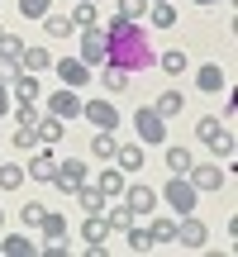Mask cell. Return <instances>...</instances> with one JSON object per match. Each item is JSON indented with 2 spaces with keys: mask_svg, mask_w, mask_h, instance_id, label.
Here are the masks:
<instances>
[{
  "mask_svg": "<svg viewBox=\"0 0 238 257\" xmlns=\"http://www.w3.org/2000/svg\"><path fill=\"white\" fill-rule=\"evenodd\" d=\"M105 38H110V57L105 62L110 67H124V72H143V67H153V48H148V34L138 19H105Z\"/></svg>",
  "mask_w": 238,
  "mask_h": 257,
  "instance_id": "obj_1",
  "label": "cell"
},
{
  "mask_svg": "<svg viewBox=\"0 0 238 257\" xmlns=\"http://www.w3.org/2000/svg\"><path fill=\"white\" fill-rule=\"evenodd\" d=\"M81 57L86 67H105V57H110V38H105V29L95 24V29H81Z\"/></svg>",
  "mask_w": 238,
  "mask_h": 257,
  "instance_id": "obj_2",
  "label": "cell"
},
{
  "mask_svg": "<svg viewBox=\"0 0 238 257\" xmlns=\"http://www.w3.org/2000/svg\"><path fill=\"white\" fill-rule=\"evenodd\" d=\"M195 195H200V191H195L186 176H172V181H167V191H162V200L172 205L176 219H181V214H195Z\"/></svg>",
  "mask_w": 238,
  "mask_h": 257,
  "instance_id": "obj_3",
  "label": "cell"
},
{
  "mask_svg": "<svg viewBox=\"0 0 238 257\" xmlns=\"http://www.w3.org/2000/svg\"><path fill=\"white\" fill-rule=\"evenodd\" d=\"M134 128H138V143H143V148H148V143H162V138H167V119L153 110V105H143V110L134 114Z\"/></svg>",
  "mask_w": 238,
  "mask_h": 257,
  "instance_id": "obj_4",
  "label": "cell"
},
{
  "mask_svg": "<svg viewBox=\"0 0 238 257\" xmlns=\"http://www.w3.org/2000/svg\"><path fill=\"white\" fill-rule=\"evenodd\" d=\"M186 181H191L195 191H219V186L229 181V172L219 167V157H214V162H205V167H195V162H191V172H186Z\"/></svg>",
  "mask_w": 238,
  "mask_h": 257,
  "instance_id": "obj_5",
  "label": "cell"
},
{
  "mask_svg": "<svg viewBox=\"0 0 238 257\" xmlns=\"http://www.w3.org/2000/svg\"><path fill=\"white\" fill-rule=\"evenodd\" d=\"M176 243H181V248H205V243H210V229H205L195 214H181V219H176Z\"/></svg>",
  "mask_w": 238,
  "mask_h": 257,
  "instance_id": "obj_6",
  "label": "cell"
},
{
  "mask_svg": "<svg viewBox=\"0 0 238 257\" xmlns=\"http://www.w3.org/2000/svg\"><path fill=\"white\" fill-rule=\"evenodd\" d=\"M57 76H62V86H72V91H81V86H91V67L81 62V57H57Z\"/></svg>",
  "mask_w": 238,
  "mask_h": 257,
  "instance_id": "obj_7",
  "label": "cell"
},
{
  "mask_svg": "<svg viewBox=\"0 0 238 257\" xmlns=\"http://www.w3.org/2000/svg\"><path fill=\"white\" fill-rule=\"evenodd\" d=\"M81 119L95 128H119V110L110 100H81Z\"/></svg>",
  "mask_w": 238,
  "mask_h": 257,
  "instance_id": "obj_8",
  "label": "cell"
},
{
  "mask_svg": "<svg viewBox=\"0 0 238 257\" xmlns=\"http://www.w3.org/2000/svg\"><path fill=\"white\" fill-rule=\"evenodd\" d=\"M81 181H86V162H81V157H67V162H57V172H53V186H57V191L72 195Z\"/></svg>",
  "mask_w": 238,
  "mask_h": 257,
  "instance_id": "obj_9",
  "label": "cell"
},
{
  "mask_svg": "<svg viewBox=\"0 0 238 257\" xmlns=\"http://www.w3.org/2000/svg\"><path fill=\"white\" fill-rule=\"evenodd\" d=\"M48 114H57V119H76V114H81V95H76L72 86L53 91V95H48Z\"/></svg>",
  "mask_w": 238,
  "mask_h": 257,
  "instance_id": "obj_10",
  "label": "cell"
},
{
  "mask_svg": "<svg viewBox=\"0 0 238 257\" xmlns=\"http://www.w3.org/2000/svg\"><path fill=\"white\" fill-rule=\"evenodd\" d=\"M124 205L138 214V219H148V214L157 210V191L153 186H124Z\"/></svg>",
  "mask_w": 238,
  "mask_h": 257,
  "instance_id": "obj_11",
  "label": "cell"
},
{
  "mask_svg": "<svg viewBox=\"0 0 238 257\" xmlns=\"http://www.w3.org/2000/svg\"><path fill=\"white\" fill-rule=\"evenodd\" d=\"M53 172H57V157L38 143L34 153H29V176H34V181H53Z\"/></svg>",
  "mask_w": 238,
  "mask_h": 257,
  "instance_id": "obj_12",
  "label": "cell"
},
{
  "mask_svg": "<svg viewBox=\"0 0 238 257\" xmlns=\"http://www.w3.org/2000/svg\"><path fill=\"white\" fill-rule=\"evenodd\" d=\"M124 186H129V181H124V172H119L114 162H105V172L95 176V191H100L105 200H114V195H124Z\"/></svg>",
  "mask_w": 238,
  "mask_h": 257,
  "instance_id": "obj_13",
  "label": "cell"
},
{
  "mask_svg": "<svg viewBox=\"0 0 238 257\" xmlns=\"http://www.w3.org/2000/svg\"><path fill=\"white\" fill-rule=\"evenodd\" d=\"M114 167H119V172H143V143H119L114 148Z\"/></svg>",
  "mask_w": 238,
  "mask_h": 257,
  "instance_id": "obj_14",
  "label": "cell"
},
{
  "mask_svg": "<svg viewBox=\"0 0 238 257\" xmlns=\"http://www.w3.org/2000/svg\"><path fill=\"white\" fill-rule=\"evenodd\" d=\"M0 252L5 257H38V243L29 233H10V238H0Z\"/></svg>",
  "mask_w": 238,
  "mask_h": 257,
  "instance_id": "obj_15",
  "label": "cell"
},
{
  "mask_svg": "<svg viewBox=\"0 0 238 257\" xmlns=\"http://www.w3.org/2000/svg\"><path fill=\"white\" fill-rule=\"evenodd\" d=\"M72 200L81 205L86 214H105V195L95 191V186H86V181H81V186H76V191H72Z\"/></svg>",
  "mask_w": 238,
  "mask_h": 257,
  "instance_id": "obj_16",
  "label": "cell"
},
{
  "mask_svg": "<svg viewBox=\"0 0 238 257\" xmlns=\"http://www.w3.org/2000/svg\"><path fill=\"white\" fill-rule=\"evenodd\" d=\"M43 67H53V53H48V48H24V53H19V72H43Z\"/></svg>",
  "mask_w": 238,
  "mask_h": 257,
  "instance_id": "obj_17",
  "label": "cell"
},
{
  "mask_svg": "<svg viewBox=\"0 0 238 257\" xmlns=\"http://www.w3.org/2000/svg\"><path fill=\"white\" fill-rule=\"evenodd\" d=\"M195 86H200L205 95H219V91H224L229 81H224V72H219V67L210 62V67H200V72H195Z\"/></svg>",
  "mask_w": 238,
  "mask_h": 257,
  "instance_id": "obj_18",
  "label": "cell"
},
{
  "mask_svg": "<svg viewBox=\"0 0 238 257\" xmlns=\"http://www.w3.org/2000/svg\"><path fill=\"white\" fill-rule=\"evenodd\" d=\"M72 24L76 29H95L100 24V10H95L91 0H72Z\"/></svg>",
  "mask_w": 238,
  "mask_h": 257,
  "instance_id": "obj_19",
  "label": "cell"
},
{
  "mask_svg": "<svg viewBox=\"0 0 238 257\" xmlns=\"http://www.w3.org/2000/svg\"><path fill=\"white\" fill-rule=\"evenodd\" d=\"M38 229H43V238H48V243H67V219H62V214H53V210H48Z\"/></svg>",
  "mask_w": 238,
  "mask_h": 257,
  "instance_id": "obj_20",
  "label": "cell"
},
{
  "mask_svg": "<svg viewBox=\"0 0 238 257\" xmlns=\"http://www.w3.org/2000/svg\"><path fill=\"white\" fill-rule=\"evenodd\" d=\"M62 134H67V119H57V114H38V138H43V143H57Z\"/></svg>",
  "mask_w": 238,
  "mask_h": 257,
  "instance_id": "obj_21",
  "label": "cell"
},
{
  "mask_svg": "<svg viewBox=\"0 0 238 257\" xmlns=\"http://www.w3.org/2000/svg\"><path fill=\"white\" fill-rule=\"evenodd\" d=\"M114 148H119L114 143V128H100V134L91 138V153L100 157V162H114Z\"/></svg>",
  "mask_w": 238,
  "mask_h": 257,
  "instance_id": "obj_22",
  "label": "cell"
},
{
  "mask_svg": "<svg viewBox=\"0 0 238 257\" xmlns=\"http://www.w3.org/2000/svg\"><path fill=\"white\" fill-rule=\"evenodd\" d=\"M105 224H110L114 233H129V229H134V224H138V214L129 210V205H114V210L105 214Z\"/></svg>",
  "mask_w": 238,
  "mask_h": 257,
  "instance_id": "obj_23",
  "label": "cell"
},
{
  "mask_svg": "<svg viewBox=\"0 0 238 257\" xmlns=\"http://www.w3.org/2000/svg\"><path fill=\"white\" fill-rule=\"evenodd\" d=\"M157 67H162L167 76H181L186 67H191V57H186L181 48H172V53H162V57H157Z\"/></svg>",
  "mask_w": 238,
  "mask_h": 257,
  "instance_id": "obj_24",
  "label": "cell"
},
{
  "mask_svg": "<svg viewBox=\"0 0 238 257\" xmlns=\"http://www.w3.org/2000/svg\"><path fill=\"white\" fill-rule=\"evenodd\" d=\"M157 114H162V119H172V114H181L186 110V100H181V91H162L157 95V105H153Z\"/></svg>",
  "mask_w": 238,
  "mask_h": 257,
  "instance_id": "obj_25",
  "label": "cell"
},
{
  "mask_svg": "<svg viewBox=\"0 0 238 257\" xmlns=\"http://www.w3.org/2000/svg\"><path fill=\"white\" fill-rule=\"evenodd\" d=\"M129 76H134V72H124V67H110V62L100 67V81H105V91H129Z\"/></svg>",
  "mask_w": 238,
  "mask_h": 257,
  "instance_id": "obj_26",
  "label": "cell"
},
{
  "mask_svg": "<svg viewBox=\"0 0 238 257\" xmlns=\"http://www.w3.org/2000/svg\"><path fill=\"white\" fill-rule=\"evenodd\" d=\"M191 162H195V157L186 153V148H167V172H172V176H186Z\"/></svg>",
  "mask_w": 238,
  "mask_h": 257,
  "instance_id": "obj_27",
  "label": "cell"
},
{
  "mask_svg": "<svg viewBox=\"0 0 238 257\" xmlns=\"http://www.w3.org/2000/svg\"><path fill=\"white\" fill-rule=\"evenodd\" d=\"M148 15H153L157 29H172V24H176V5H172V0H157V5H148Z\"/></svg>",
  "mask_w": 238,
  "mask_h": 257,
  "instance_id": "obj_28",
  "label": "cell"
},
{
  "mask_svg": "<svg viewBox=\"0 0 238 257\" xmlns=\"http://www.w3.org/2000/svg\"><path fill=\"white\" fill-rule=\"evenodd\" d=\"M38 143H43V138H38V124H19L15 128V148H19V153H34Z\"/></svg>",
  "mask_w": 238,
  "mask_h": 257,
  "instance_id": "obj_29",
  "label": "cell"
},
{
  "mask_svg": "<svg viewBox=\"0 0 238 257\" xmlns=\"http://www.w3.org/2000/svg\"><path fill=\"white\" fill-rule=\"evenodd\" d=\"M43 24H48V34H53V38H72L76 34L72 15H43Z\"/></svg>",
  "mask_w": 238,
  "mask_h": 257,
  "instance_id": "obj_30",
  "label": "cell"
},
{
  "mask_svg": "<svg viewBox=\"0 0 238 257\" xmlns=\"http://www.w3.org/2000/svg\"><path fill=\"white\" fill-rule=\"evenodd\" d=\"M19 186H24V167L0 162V191H19Z\"/></svg>",
  "mask_w": 238,
  "mask_h": 257,
  "instance_id": "obj_31",
  "label": "cell"
},
{
  "mask_svg": "<svg viewBox=\"0 0 238 257\" xmlns=\"http://www.w3.org/2000/svg\"><path fill=\"white\" fill-rule=\"evenodd\" d=\"M210 153H214V157H224V162H229V157H233V134H229V124H224L219 134L210 138Z\"/></svg>",
  "mask_w": 238,
  "mask_h": 257,
  "instance_id": "obj_32",
  "label": "cell"
},
{
  "mask_svg": "<svg viewBox=\"0 0 238 257\" xmlns=\"http://www.w3.org/2000/svg\"><path fill=\"white\" fill-rule=\"evenodd\" d=\"M148 233H153V243H176V219H153Z\"/></svg>",
  "mask_w": 238,
  "mask_h": 257,
  "instance_id": "obj_33",
  "label": "cell"
},
{
  "mask_svg": "<svg viewBox=\"0 0 238 257\" xmlns=\"http://www.w3.org/2000/svg\"><path fill=\"white\" fill-rule=\"evenodd\" d=\"M129 248H134V252H153L157 243H153V233H148V229H138V224H134V229H129Z\"/></svg>",
  "mask_w": 238,
  "mask_h": 257,
  "instance_id": "obj_34",
  "label": "cell"
},
{
  "mask_svg": "<svg viewBox=\"0 0 238 257\" xmlns=\"http://www.w3.org/2000/svg\"><path fill=\"white\" fill-rule=\"evenodd\" d=\"M48 10H53V0H19V15L24 19H43Z\"/></svg>",
  "mask_w": 238,
  "mask_h": 257,
  "instance_id": "obj_35",
  "label": "cell"
},
{
  "mask_svg": "<svg viewBox=\"0 0 238 257\" xmlns=\"http://www.w3.org/2000/svg\"><path fill=\"white\" fill-rule=\"evenodd\" d=\"M43 214H48L43 205H38V200H29L24 210H19V219H24V229H38V224H43Z\"/></svg>",
  "mask_w": 238,
  "mask_h": 257,
  "instance_id": "obj_36",
  "label": "cell"
},
{
  "mask_svg": "<svg viewBox=\"0 0 238 257\" xmlns=\"http://www.w3.org/2000/svg\"><path fill=\"white\" fill-rule=\"evenodd\" d=\"M148 15V0H119V19H143Z\"/></svg>",
  "mask_w": 238,
  "mask_h": 257,
  "instance_id": "obj_37",
  "label": "cell"
},
{
  "mask_svg": "<svg viewBox=\"0 0 238 257\" xmlns=\"http://www.w3.org/2000/svg\"><path fill=\"white\" fill-rule=\"evenodd\" d=\"M219 128H224V124H219V119H214V114H210V119H200V124H195V134H200L205 143H210V138L219 134Z\"/></svg>",
  "mask_w": 238,
  "mask_h": 257,
  "instance_id": "obj_38",
  "label": "cell"
},
{
  "mask_svg": "<svg viewBox=\"0 0 238 257\" xmlns=\"http://www.w3.org/2000/svg\"><path fill=\"white\" fill-rule=\"evenodd\" d=\"M10 105H15V95H10V86L0 81V114H10Z\"/></svg>",
  "mask_w": 238,
  "mask_h": 257,
  "instance_id": "obj_39",
  "label": "cell"
},
{
  "mask_svg": "<svg viewBox=\"0 0 238 257\" xmlns=\"http://www.w3.org/2000/svg\"><path fill=\"white\" fill-rule=\"evenodd\" d=\"M195 5H219V0H195Z\"/></svg>",
  "mask_w": 238,
  "mask_h": 257,
  "instance_id": "obj_40",
  "label": "cell"
},
{
  "mask_svg": "<svg viewBox=\"0 0 238 257\" xmlns=\"http://www.w3.org/2000/svg\"><path fill=\"white\" fill-rule=\"evenodd\" d=\"M0 219H5V210H0Z\"/></svg>",
  "mask_w": 238,
  "mask_h": 257,
  "instance_id": "obj_41",
  "label": "cell"
},
{
  "mask_svg": "<svg viewBox=\"0 0 238 257\" xmlns=\"http://www.w3.org/2000/svg\"><path fill=\"white\" fill-rule=\"evenodd\" d=\"M148 5H157V0H148Z\"/></svg>",
  "mask_w": 238,
  "mask_h": 257,
  "instance_id": "obj_42",
  "label": "cell"
},
{
  "mask_svg": "<svg viewBox=\"0 0 238 257\" xmlns=\"http://www.w3.org/2000/svg\"><path fill=\"white\" fill-rule=\"evenodd\" d=\"M91 5H100V0H91Z\"/></svg>",
  "mask_w": 238,
  "mask_h": 257,
  "instance_id": "obj_43",
  "label": "cell"
},
{
  "mask_svg": "<svg viewBox=\"0 0 238 257\" xmlns=\"http://www.w3.org/2000/svg\"><path fill=\"white\" fill-rule=\"evenodd\" d=\"M0 34H5V29H0Z\"/></svg>",
  "mask_w": 238,
  "mask_h": 257,
  "instance_id": "obj_44",
  "label": "cell"
}]
</instances>
